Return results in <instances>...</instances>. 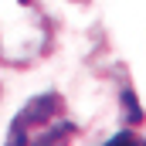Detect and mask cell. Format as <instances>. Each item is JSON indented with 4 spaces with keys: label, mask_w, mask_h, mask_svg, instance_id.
Instances as JSON below:
<instances>
[{
    "label": "cell",
    "mask_w": 146,
    "mask_h": 146,
    "mask_svg": "<svg viewBox=\"0 0 146 146\" xmlns=\"http://www.w3.org/2000/svg\"><path fill=\"white\" fill-rule=\"evenodd\" d=\"M129 146H146V139H139V136H133V143Z\"/></svg>",
    "instance_id": "obj_3"
},
{
    "label": "cell",
    "mask_w": 146,
    "mask_h": 146,
    "mask_svg": "<svg viewBox=\"0 0 146 146\" xmlns=\"http://www.w3.org/2000/svg\"><path fill=\"white\" fill-rule=\"evenodd\" d=\"M75 122L68 106L58 92L34 95L24 109L10 119L7 143L3 146H72Z\"/></svg>",
    "instance_id": "obj_2"
},
{
    "label": "cell",
    "mask_w": 146,
    "mask_h": 146,
    "mask_svg": "<svg viewBox=\"0 0 146 146\" xmlns=\"http://www.w3.org/2000/svg\"><path fill=\"white\" fill-rule=\"evenodd\" d=\"M51 48V27L37 0H0V65L31 68Z\"/></svg>",
    "instance_id": "obj_1"
}]
</instances>
